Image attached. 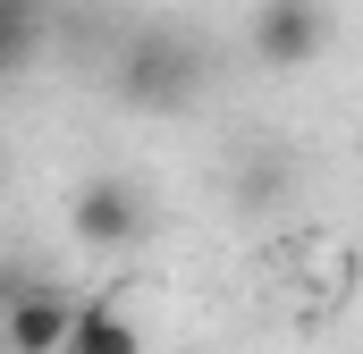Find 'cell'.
Listing matches in <instances>:
<instances>
[{"instance_id": "6da1fadb", "label": "cell", "mask_w": 363, "mask_h": 354, "mask_svg": "<svg viewBox=\"0 0 363 354\" xmlns=\"http://www.w3.org/2000/svg\"><path fill=\"white\" fill-rule=\"evenodd\" d=\"M211 85V51L186 34V25H144L127 51H118V93L135 110H161V118H186Z\"/></svg>"}, {"instance_id": "7a4b0ae2", "label": "cell", "mask_w": 363, "mask_h": 354, "mask_svg": "<svg viewBox=\"0 0 363 354\" xmlns=\"http://www.w3.org/2000/svg\"><path fill=\"white\" fill-rule=\"evenodd\" d=\"M245 42H254L262 68H313L330 51V0H262Z\"/></svg>"}, {"instance_id": "3957f363", "label": "cell", "mask_w": 363, "mask_h": 354, "mask_svg": "<svg viewBox=\"0 0 363 354\" xmlns=\"http://www.w3.org/2000/svg\"><path fill=\"white\" fill-rule=\"evenodd\" d=\"M144 219H152V202H144V185L135 177H85L77 185V202H68V228L101 245V253H118V245H144Z\"/></svg>"}, {"instance_id": "277c9868", "label": "cell", "mask_w": 363, "mask_h": 354, "mask_svg": "<svg viewBox=\"0 0 363 354\" xmlns=\"http://www.w3.org/2000/svg\"><path fill=\"white\" fill-rule=\"evenodd\" d=\"M77 304H85V295H68L60 278H34V287L17 295V312L0 321V354H68Z\"/></svg>"}, {"instance_id": "5b68a950", "label": "cell", "mask_w": 363, "mask_h": 354, "mask_svg": "<svg viewBox=\"0 0 363 354\" xmlns=\"http://www.w3.org/2000/svg\"><path fill=\"white\" fill-rule=\"evenodd\" d=\"M68 354H144V329H135V321H127L110 295H93V304H77Z\"/></svg>"}, {"instance_id": "8992f818", "label": "cell", "mask_w": 363, "mask_h": 354, "mask_svg": "<svg viewBox=\"0 0 363 354\" xmlns=\"http://www.w3.org/2000/svg\"><path fill=\"white\" fill-rule=\"evenodd\" d=\"M43 51V0H0V76H17Z\"/></svg>"}, {"instance_id": "52a82bcc", "label": "cell", "mask_w": 363, "mask_h": 354, "mask_svg": "<svg viewBox=\"0 0 363 354\" xmlns=\"http://www.w3.org/2000/svg\"><path fill=\"white\" fill-rule=\"evenodd\" d=\"M26 287H34V278H26V270H17V262H0V321H9V312H17V295H26Z\"/></svg>"}]
</instances>
